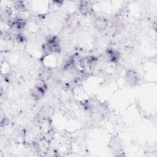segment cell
<instances>
[{
	"label": "cell",
	"mask_w": 157,
	"mask_h": 157,
	"mask_svg": "<svg viewBox=\"0 0 157 157\" xmlns=\"http://www.w3.org/2000/svg\"><path fill=\"white\" fill-rule=\"evenodd\" d=\"M94 26L98 31H104L108 26V21L105 18L99 17L94 20Z\"/></svg>",
	"instance_id": "6da1fadb"
},
{
	"label": "cell",
	"mask_w": 157,
	"mask_h": 157,
	"mask_svg": "<svg viewBox=\"0 0 157 157\" xmlns=\"http://www.w3.org/2000/svg\"><path fill=\"white\" fill-rule=\"evenodd\" d=\"M79 10L83 15H88L92 10V4L89 1H81L79 5Z\"/></svg>",
	"instance_id": "7a4b0ae2"
},
{
	"label": "cell",
	"mask_w": 157,
	"mask_h": 157,
	"mask_svg": "<svg viewBox=\"0 0 157 157\" xmlns=\"http://www.w3.org/2000/svg\"><path fill=\"white\" fill-rule=\"evenodd\" d=\"M45 93V89L39 87V86H36L31 91V96L33 98L36 100L41 99L43 96L44 95Z\"/></svg>",
	"instance_id": "3957f363"
},
{
	"label": "cell",
	"mask_w": 157,
	"mask_h": 157,
	"mask_svg": "<svg viewBox=\"0 0 157 157\" xmlns=\"http://www.w3.org/2000/svg\"><path fill=\"white\" fill-rule=\"evenodd\" d=\"M126 78L129 84H136L138 82V75L134 71H129L126 74Z\"/></svg>",
	"instance_id": "277c9868"
}]
</instances>
